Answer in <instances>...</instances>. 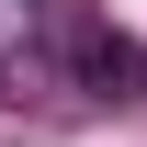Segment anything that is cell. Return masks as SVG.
Returning <instances> with one entry per match:
<instances>
[{
    "label": "cell",
    "instance_id": "1",
    "mask_svg": "<svg viewBox=\"0 0 147 147\" xmlns=\"http://www.w3.org/2000/svg\"><path fill=\"white\" fill-rule=\"evenodd\" d=\"M57 79L79 102H147V45L113 34L102 11H57Z\"/></svg>",
    "mask_w": 147,
    "mask_h": 147
},
{
    "label": "cell",
    "instance_id": "2",
    "mask_svg": "<svg viewBox=\"0 0 147 147\" xmlns=\"http://www.w3.org/2000/svg\"><path fill=\"white\" fill-rule=\"evenodd\" d=\"M0 11H23V23H34V11H45V0H0Z\"/></svg>",
    "mask_w": 147,
    "mask_h": 147
}]
</instances>
